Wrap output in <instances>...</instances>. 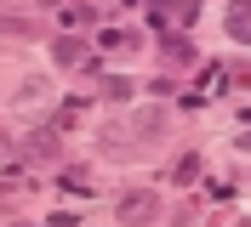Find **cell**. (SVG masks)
I'll use <instances>...</instances> for the list:
<instances>
[{"instance_id": "cell-1", "label": "cell", "mask_w": 251, "mask_h": 227, "mask_svg": "<svg viewBox=\"0 0 251 227\" xmlns=\"http://www.w3.org/2000/svg\"><path fill=\"white\" fill-rule=\"evenodd\" d=\"M120 216H126V222H154V216H160V199L154 193H126L120 199Z\"/></svg>"}, {"instance_id": "cell-2", "label": "cell", "mask_w": 251, "mask_h": 227, "mask_svg": "<svg viewBox=\"0 0 251 227\" xmlns=\"http://www.w3.org/2000/svg\"><path fill=\"white\" fill-rule=\"evenodd\" d=\"M51 51H57V62H63V68H80V62H86V45H80L75 34H63V40L51 45Z\"/></svg>"}, {"instance_id": "cell-3", "label": "cell", "mask_w": 251, "mask_h": 227, "mask_svg": "<svg viewBox=\"0 0 251 227\" xmlns=\"http://www.w3.org/2000/svg\"><path fill=\"white\" fill-rule=\"evenodd\" d=\"M228 34L251 45V6H240V12H228Z\"/></svg>"}, {"instance_id": "cell-4", "label": "cell", "mask_w": 251, "mask_h": 227, "mask_svg": "<svg viewBox=\"0 0 251 227\" xmlns=\"http://www.w3.org/2000/svg\"><path fill=\"white\" fill-rule=\"evenodd\" d=\"M103 97H109V103H126V97H131V80L109 74V80H103Z\"/></svg>"}]
</instances>
